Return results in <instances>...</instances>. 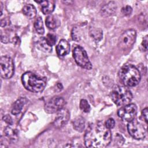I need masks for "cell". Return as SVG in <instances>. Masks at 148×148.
Here are the masks:
<instances>
[{
  "mask_svg": "<svg viewBox=\"0 0 148 148\" xmlns=\"http://www.w3.org/2000/svg\"><path fill=\"white\" fill-rule=\"evenodd\" d=\"M57 88L58 89L59 91H61L62 89V88H63L62 85L60 83H58L57 84Z\"/></svg>",
  "mask_w": 148,
  "mask_h": 148,
  "instance_id": "1f68e13d",
  "label": "cell"
},
{
  "mask_svg": "<svg viewBox=\"0 0 148 148\" xmlns=\"http://www.w3.org/2000/svg\"><path fill=\"white\" fill-rule=\"evenodd\" d=\"M73 56L76 64L88 70L92 68V64L89 60L85 50L80 46H76L73 50Z\"/></svg>",
  "mask_w": 148,
  "mask_h": 148,
  "instance_id": "5b68a950",
  "label": "cell"
},
{
  "mask_svg": "<svg viewBox=\"0 0 148 148\" xmlns=\"http://www.w3.org/2000/svg\"><path fill=\"white\" fill-rule=\"evenodd\" d=\"M65 105V100L61 97H54L49 99L45 104L44 109L49 114L58 112L63 108Z\"/></svg>",
  "mask_w": 148,
  "mask_h": 148,
  "instance_id": "9c48e42d",
  "label": "cell"
},
{
  "mask_svg": "<svg viewBox=\"0 0 148 148\" xmlns=\"http://www.w3.org/2000/svg\"><path fill=\"white\" fill-rule=\"evenodd\" d=\"M136 33L133 29H127L120 36L118 40V46L123 50L130 49L134 44L136 40Z\"/></svg>",
  "mask_w": 148,
  "mask_h": 148,
  "instance_id": "8992f818",
  "label": "cell"
},
{
  "mask_svg": "<svg viewBox=\"0 0 148 148\" xmlns=\"http://www.w3.org/2000/svg\"><path fill=\"white\" fill-rule=\"evenodd\" d=\"M71 35H72V37L73 40H74L75 41H77V42L80 40V35H79V31L76 28H73V29L72 31Z\"/></svg>",
  "mask_w": 148,
  "mask_h": 148,
  "instance_id": "d4e9b609",
  "label": "cell"
},
{
  "mask_svg": "<svg viewBox=\"0 0 148 148\" xmlns=\"http://www.w3.org/2000/svg\"><path fill=\"white\" fill-rule=\"evenodd\" d=\"M0 6H1V16H2V9H3V7H2V3L1 2H0Z\"/></svg>",
  "mask_w": 148,
  "mask_h": 148,
  "instance_id": "d6a6232c",
  "label": "cell"
},
{
  "mask_svg": "<svg viewBox=\"0 0 148 148\" xmlns=\"http://www.w3.org/2000/svg\"><path fill=\"white\" fill-rule=\"evenodd\" d=\"M9 24H10V21L8 19H7V18L1 19V27H6V26H7Z\"/></svg>",
  "mask_w": 148,
  "mask_h": 148,
  "instance_id": "4dcf8cb0",
  "label": "cell"
},
{
  "mask_svg": "<svg viewBox=\"0 0 148 148\" xmlns=\"http://www.w3.org/2000/svg\"><path fill=\"white\" fill-rule=\"evenodd\" d=\"M23 12L26 17L30 19L34 18L36 15V9L35 7L31 4L25 5L23 8Z\"/></svg>",
  "mask_w": 148,
  "mask_h": 148,
  "instance_id": "d6986e66",
  "label": "cell"
},
{
  "mask_svg": "<svg viewBox=\"0 0 148 148\" xmlns=\"http://www.w3.org/2000/svg\"><path fill=\"white\" fill-rule=\"evenodd\" d=\"M119 77L121 82L127 87L136 86L140 80V73L134 65L128 64L124 65L119 72Z\"/></svg>",
  "mask_w": 148,
  "mask_h": 148,
  "instance_id": "3957f363",
  "label": "cell"
},
{
  "mask_svg": "<svg viewBox=\"0 0 148 148\" xmlns=\"http://www.w3.org/2000/svg\"><path fill=\"white\" fill-rule=\"evenodd\" d=\"M80 108L84 112L88 113L90 110V106L87 100L86 99H81L80 102Z\"/></svg>",
  "mask_w": 148,
  "mask_h": 148,
  "instance_id": "603a6c76",
  "label": "cell"
},
{
  "mask_svg": "<svg viewBox=\"0 0 148 148\" xmlns=\"http://www.w3.org/2000/svg\"><path fill=\"white\" fill-rule=\"evenodd\" d=\"M147 112L148 109L147 108H146L142 111V116L143 117L144 120L146 123H147Z\"/></svg>",
  "mask_w": 148,
  "mask_h": 148,
  "instance_id": "f1b7e54d",
  "label": "cell"
},
{
  "mask_svg": "<svg viewBox=\"0 0 148 148\" xmlns=\"http://www.w3.org/2000/svg\"><path fill=\"white\" fill-rule=\"evenodd\" d=\"M3 120L9 125H12L13 124V120H12V117L10 116V115L6 114V115L4 116L3 117Z\"/></svg>",
  "mask_w": 148,
  "mask_h": 148,
  "instance_id": "83f0119b",
  "label": "cell"
},
{
  "mask_svg": "<svg viewBox=\"0 0 148 148\" xmlns=\"http://www.w3.org/2000/svg\"><path fill=\"white\" fill-rule=\"evenodd\" d=\"M24 87L33 92H42L46 85V79L39 76L31 72L24 73L21 77Z\"/></svg>",
  "mask_w": 148,
  "mask_h": 148,
  "instance_id": "7a4b0ae2",
  "label": "cell"
},
{
  "mask_svg": "<svg viewBox=\"0 0 148 148\" xmlns=\"http://www.w3.org/2000/svg\"><path fill=\"white\" fill-rule=\"evenodd\" d=\"M46 39L47 42V43L51 46H53L54 45H55L56 40H57V38H56V36L54 35V34H48L46 37Z\"/></svg>",
  "mask_w": 148,
  "mask_h": 148,
  "instance_id": "cb8c5ba5",
  "label": "cell"
},
{
  "mask_svg": "<svg viewBox=\"0 0 148 148\" xmlns=\"http://www.w3.org/2000/svg\"><path fill=\"white\" fill-rule=\"evenodd\" d=\"M34 27L36 31L40 35H43L45 32V29L42 19L40 17H37L34 22Z\"/></svg>",
  "mask_w": 148,
  "mask_h": 148,
  "instance_id": "7402d4cb",
  "label": "cell"
},
{
  "mask_svg": "<svg viewBox=\"0 0 148 148\" xmlns=\"http://www.w3.org/2000/svg\"><path fill=\"white\" fill-rule=\"evenodd\" d=\"M28 100L25 97H20L14 103L12 109V113L14 115H17L20 114L23 109V106L27 103Z\"/></svg>",
  "mask_w": 148,
  "mask_h": 148,
  "instance_id": "5bb4252c",
  "label": "cell"
},
{
  "mask_svg": "<svg viewBox=\"0 0 148 148\" xmlns=\"http://www.w3.org/2000/svg\"><path fill=\"white\" fill-rule=\"evenodd\" d=\"M137 113V107L134 103L123 106L117 112V114L123 120L130 122L134 120Z\"/></svg>",
  "mask_w": 148,
  "mask_h": 148,
  "instance_id": "30bf717a",
  "label": "cell"
},
{
  "mask_svg": "<svg viewBox=\"0 0 148 148\" xmlns=\"http://www.w3.org/2000/svg\"><path fill=\"white\" fill-rule=\"evenodd\" d=\"M112 140L109 129L101 121L88 125L84 135V144L87 147L103 148L108 146Z\"/></svg>",
  "mask_w": 148,
  "mask_h": 148,
  "instance_id": "6da1fadb",
  "label": "cell"
},
{
  "mask_svg": "<svg viewBox=\"0 0 148 148\" xmlns=\"http://www.w3.org/2000/svg\"><path fill=\"white\" fill-rule=\"evenodd\" d=\"M116 9V3L113 1H111L108 2L101 8V14L103 17L110 16L115 13Z\"/></svg>",
  "mask_w": 148,
  "mask_h": 148,
  "instance_id": "4fadbf2b",
  "label": "cell"
},
{
  "mask_svg": "<svg viewBox=\"0 0 148 148\" xmlns=\"http://www.w3.org/2000/svg\"><path fill=\"white\" fill-rule=\"evenodd\" d=\"M127 130L130 135L134 139L140 140L143 139L146 136V130L143 125L136 120H132L128 122Z\"/></svg>",
  "mask_w": 148,
  "mask_h": 148,
  "instance_id": "ba28073f",
  "label": "cell"
},
{
  "mask_svg": "<svg viewBox=\"0 0 148 148\" xmlns=\"http://www.w3.org/2000/svg\"><path fill=\"white\" fill-rule=\"evenodd\" d=\"M14 72V62L11 57L8 56H3L0 60V73L3 79H10Z\"/></svg>",
  "mask_w": 148,
  "mask_h": 148,
  "instance_id": "52a82bcc",
  "label": "cell"
},
{
  "mask_svg": "<svg viewBox=\"0 0 148 148\" xmlns=\"http://www.w3.org/2000/svg\"><path fill=\"white\" fill-rule=\"evenodd\" d=\"M36 47L45 53H50L52 50V47L47 43L46 38L40 37L36 41Z\"/></svg>",
  "mask_w": 148,
  "mask_h": 148,
  "instance_id": "e0dca14e",
  "label": "cell"
},
{
  "mask_svg": "<svg viewBox=\"0 0 148 148\" xmlns=\"http://www.w3.org/2000/svg\"><path fill=\"white\" fill-rule=\"evenodd\" d=\"M69 43L65 39H61L56 47V51L59 56H64L69 53Z\"/></svg>",
  "mask_w": 148,
  "mask_h": 148,
  "instance_id": "7c38bea8",
  "label": "cell"
},
{
  "mask_svg": "<svg viewBox=\"0 0 148 148\" xmlns=\"http://www.w3.org/2000/svg\"><path fill=\"white\" fill-rule=\"evenodd\" d=\"M105 126L106 128H108V129H112L114 127L115 125V121L112 118H110L109 119H108V120H106L105 124Z\"/></svg>",
  "mask_w": 148,
  "mask_h": 148,
  "instance_id": "484cf974",
  "label": "cell"
},
{
  "mask_svg": "<svg viewBox=\"0 0 148 148\" xmlns=\"http://www.w3.org/2000/svg\"><path fill=\"white\" fill-rule=\"evenodd\" d=\"M70 117V113L66 108H62L57 112V116L54 121V125L58 128L64 127L68 121Z\"/></svg>",
  "mask_w": 148,
  "mask_h": 148,
  "instance_id": "8fae6325",
  "label": "cell"
},
{
  "mask_svg": "<svg viewBox=\"0 0 148 148\" xmlns=\"http://www.w3.org/2000/svg\"><path fill=\"white\" fill-rule=\"evenodd\" d=\"M5 135L12 142H16L18 140V131L16 129L8 126L6 127L4 130Z\"/></svg>",
  "mask_w": 148,
  "mask_h": 148,
  "instance_id": "ac0fdd59",
  "label": "cell"
},
{
  "mask_svg": "<svg viewBox=\"0 0 148 148\" xmlns=\"http://www.w3.org/2000/svg\"><path fill=\"white\" fill-rule=\"evenodd\" d=\"M142 46L143 47V48L145 49V50H147V36L146 35L142 40Z\"/></svg>",
  "mask_w": 148,
  "mask_h": 148,
  "instance_id": "f546056e",
  "label": "cell"
},
{
  "mask_svg": "<svg viewBox=\"0 0 148 148\" xmlns=\"http://www.w3.org/2000/svg\"><path fill=\"white\" fill-rule=\"evenodd\" d=\"M132 12V9L130 6H125L122 8V13L125 16H130Z\"/></svg>",
  "mask_w": 148,
  "mask_h": 148,
  "instance_id": "4316f807",
  "label": "cell"
},
{
  "mask_svg": "<svg viewBox=\"0 0 148 148\" xmlns=\"http://www.w3.org/2000/svg\"><path fill=\"white\" fill-rule=\"evenodd\" d=\"M46 25L49 29H53L57 28L60 25L61 21L59 18L53 14L49 15L46 18Z\"/></svg>",
  "mask_w": 148,
  "mask_h": 148,
  "instance_id": "2e32d148",
  "label": "cell"
},
{
  "mask_svg": "<svg viewBox=\"0 0 148 148\" xmlns=\"http://www.w3.org/2000/svg\"><path fill=\"white\" fill-rule=\"evenodd\" d=\"M72 123L73 128L76 131L81 132L84 130L85 127V120L84 119L82 116H79L75 118Z\"/></svg>",
  "mask_w": 148,
  "mask_h": 148,
  "instance_id": "ffe728a7",
  "label": "cell"
},
{
  "mask_svg": "<svg viewBox=\"0 0 148 148\" xmlns=\"http://www.w3.org/2000/svg\"><path fill=\"white\" fill-rule=\"evenodd\" d=\"M90 35L96 41H99L102 38V31L99 28L91 27L90 28Z\"/></svg>",
  "mask_w": 148,
  "mask_h": 148,
  "instance_id": "44dd1931",
  "label": "cell"
},
{
  "mask_svg": "<svg viewBox=\"0 0 148 148\" xmlns=\"http://www.w3.org/2000/svg\"><path fill=\"white\" fill-rule=\"evenodd\" d=\"M110 98L116 105L123 106L130 103L132 99V94L126 87L116 85L110 92Z\"/></svg>",
  "mask_w": 148,
  "mask_h": 148,
  "instance_id": "277c9868",
  "label": "cell"
},
{
  "mask_svg": "<svg viewBox=\"0 0 148 148\" xmlns=\"http://www.w3.org/2000/svg\"><path fill=\"white\" fill-rule=\"evenodd\" d=\"M35 2L41 5L42 11L44 14H50L54 9L55 5L53 1H35Z\"/></svg>",
  "mask_w": 148,
  "mask_h": 148,
  "instance_id": "9a60e30c",
  "label": "cell"
}]
</instances>
